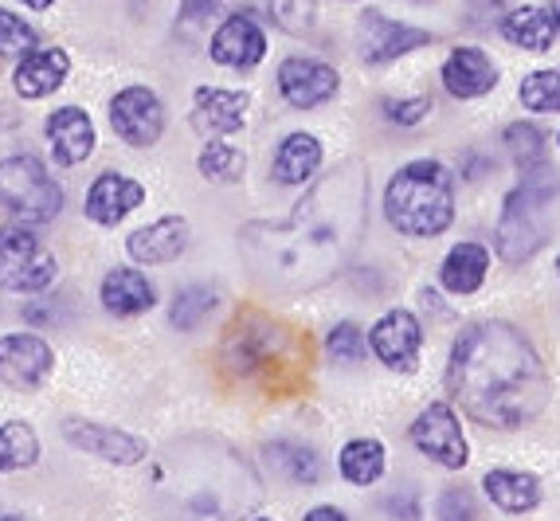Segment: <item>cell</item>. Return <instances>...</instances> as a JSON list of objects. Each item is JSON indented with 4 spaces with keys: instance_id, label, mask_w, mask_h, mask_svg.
Segmentation results:
<instances>
[{
    "instance_id": "obj_29",
    "label": "cell",
    "mask_w": 560,
    "mask_h": 521,
    "mask_svg": "<svg viewBox=\"0 0 560 521\" xmlns=\"http://www.w3.org/2000/svg\"><path fill=\"white\" fill-rule=\"evenodd\" d=\"M337 466H341V478L353 486H373L384 478V466H388V455H384L381 439H349L337 455Z\"/></svg>"
},
{
    "instance_id": "obj_17",
    "label": "cell",
    "mask_w": 560,
    "mask_h": 521,
    "mask_svg": "<svg viewBox=\"0 0 560 521\" xmlns=\"http://www.w3.org/2000/svg\"><path fill=\"white\" fill-rule=\"evenodd\" d=\"M247 91H224V86H197L192 94V130L200 134L205 141L224 138V134L243 130L247 121Z\"/></svg>"
},
{
    "instance_id": "obj_37",
    "label": "cell",
    "mask_w": 560,
    "mask_h": 521,
    "mask_svg": "<svg viewBox=\"0 0 560 521\" xmlns=\"http://www.w3.org/2000/svg\"><path fill=\"white\" fill-rule=\"evenodd\" d=\"M326 349L337 364H361L364 354H369V337H364V329L357 322H341V326L329 329Z\"/></svg>"
},
{
    "instance_id": "obj_27",
    "label": "cell",
    "mask_w": 560,
    "mask_h": 521,
    "mask_svg": "<svg viewBox=\"0 0 560 521\" xmlns=\"http://www.w3.org/2000/svg\"><path fill=\"white\" fill-rule=\"evenodd\" d=\"M486 270H490V252H486L482 243H455L440 267V282H443V290L463 298L482 287Z\"/></svg>"
},
{
    "instance_id": "obj_41",
    "label": "cell",
    "mask_w": 560,
    "mask_h": 521,
    "mask_svg": "<svg viewBox=\"0 0 560 521\" xmlns=\"http://www.w3.org/2000/svg\"><path fill=\"white\" fill-rule=\"evenodd\" d=\"M384 510L393 513V518H400V521H420V518H423L420 494H416V490H400V494H393V498L384 502Z\"/></svg>"
},
{
    "instance_id": "obj_12",
    "label": "cell",
    "mask_w": 560,
    "mask_h": 521,
    "mask_svg": "<svg viewBox=\"0 0 560 521\" xmlns=\"http://www.w3.org/2000/svg\"><path fill=\"white\" fill-rule=\"evenodd\" d=\"M56 372V349L36 334L0 337V384L16 392H36Z\"/></svg>"
},
{
    "instance_id": "obj_11",
    "label": "cell",
    "mask_w": 560,
    "mask_h": 521,
    "mask_svg": "<svg viewBox=\"0 0 560 521\" xmlns=\"http://www.w3.org/2000/svg\"><path fill=\"white\" fill-rule=\"evenodd\" d=\"M287 345L282 329L271 317L262 314H243L224 337V364L232 377H252L262 364H271L279 357V349Z\"/></svg>"
},
{
    "instance_id": "obj_40",
    "label": "cell",
    "mask_w": 560,
    "mask_h": 521,
    "mask_svg": "<svg viewBox=\"0 0 560 521\" xmlns=\"http://www.w3.org/2000/svg\"><path fill=\"white\" fill-rule=\"evenodd\" d=\"M220 9H224V0H180L177 20H180V28L197 32V28H205Z\"/></svg>"
},
{
    "instance_id": "obj_14",
    "label": "cell",
    "mask_w": 560,
    "mask_h": 521,
    "mask_svg": "<svg viewBox=\"0 0 560 521\" xmlns=\"http://www.w3.org/2000/svg\"><path fill=\"white\" fill-rule=\"evenodd\" d=\"M369 349L381 357V364L396 372H411L420 364L423 349V326L411 310H388L376 317V326L369 329Z\"/></svg>"
},
{
    "instance_id": "obj_43",
    "label": "cell",
    "mask_w": 560,
    "mask_h": 521,
    "mask_svg": "<svg viewBox=\"0 0 560 521\" xmlns=\"http://www.w3.org/2000/svg\"><path fill=\"white\" fill-rule=\"evenodd\" d=\"M20 4H24V9H32V12H47L56 0H20Z\"/></svg>"
},
{
    "instance_id": "obj_36",
    "label": "cell",
    "mask_w": 560,
    "mask_h": 521,
    "mask_svg": "<svg viewBox=\"0 0 560 521\" xmlns=\"http://www.w3.org/2000/svg\"><path fill=\"white\" fill-rule=\"evenodd\" d=\"M36 28L28 20H20L16 12L0 9V59H24L36 51Z\"/></svg>"
},
{
    "instance_id": "obj_31",
    "label": "cell",
    "mask_w": 560,
    "mask_h": 521,
    "mask_svg": "<svg viewBox=\"0 0 560 521\" xmlns=\"http://www.w3.org/2000/svg\"><path fill=\"white\" fill-rule=\"evenodd\" d=\"M197 169H200V177L205 181H215V185H235V181H243V173H247V158H243V149L224 146V141L215 138L200 149Z\"/></svg>"
},
{
    "instance_id": "obj_26",
    "label": "cell",
    "mask_w": 560,
    "mask_h": 521,
    "mask_svg": "<svg viewBox=\"0 0 560 521\" xmlns=\"http://www.w3.org/2000/svg\"><path fill=\"white\" fill-rule=\"evenodd\" d=\"M482 490L505 513H529L541 502V478L525 471H486Z\"/></svg>"
},
{
    "instance_id": "obj_30",
    "label": "cell",
    "mask_w": 560,
    "mask_h": 521,
    "mask_svg": "<svg viewBox=\"0 0 560 521\" xmlns=\"http://www.w3.org/2000/svg\"><path fill=\"white\" fill-rule=\"evenodd\" d=\"M39 459V439L32 431V424L24 419H9L0 424V475L9 471H28Z\"/></svg>"
},
{
    "instance_id": "obj_6",
    "label": "cell",
    "mask_w": 560,
    "mask_h": 521,
    "mask_svg": "<svg viewBox=\"0 0 560 521\" xmlns=\"http://www.w3.org/2000/svg\"><path fill=\"white\" fill-rule=\"evenodd\" d=\"M0 208L20 223H51L63 212V188L32 153L0 161Z\"/></svg>"
},
{
    "instance_id": "obj_47",
    "label": "cell",
    "mask_w": 560,
    "mask_h": 521,
    "mask_svg": "<svg viewBox=\"0 0 560 521\" xmlns=\"http://www.w3.org/2000/svg\"><path fill=\"white\" fill-rule=\"evenodd\" d=\"M255 521H271V518H255Z\"/></svg>"
},
{
    "instance_id": "obj_32",
    "label": "cell",
    "mask_w": 560,
    "mask_h": 521,
    "mask_svg": "<svg viewBox=\"0 0 560 521\" xmlns=\"http://www.w3.org/2000/svg\"><path fill=\"white\" fill-rule=\"evenodd\" d=\"M220 294L212 287H185L173 298V310H168V322L180 329V334H192V329L205 326V317L215 310Z\"/></svg>"
},
{
    "instance_id": "obj_42",
    "label": "cell",
    "mask_w": 560,
    "mask_h": 521,
    "mask_svg": "<svg viewBox=\"0 0 560 521\" xmlns=\"http://www.w3.org/2000/svg\"><path fill=\"white\" fill-rule=\"evenodd\" d=\"M302 521H349L337 506H314V510L302 513Z\"/></svg>"
},
{
    "instance_id": "obj_23",
    "label": "cell",
    "mask_w": 560,
    "mask_h": 521,
    "mask_svg": "<svg viewBox=\"0 0 560 521\" xmlns=\"http://www.w3.org/2000/svg\"><path fill=\"white\" fill-rule=\"evenodd\" d=\"M98 298H103L106 314H114V317H138V314H145V310L158 306V290H153V282L133 267L106 270L103 287H98Z\"/></svg>"
},
{
    "instance_id": "obj_44",
    "label": "cell",
    "mask_w": 560,
    "mask_h": 521,
    "mask_svg": "<svg viewBox=\"0 0 560 521\" xmlns=\"http://www.w3.org/2000/svg\"><path fill=\"white\" fill-rule=\"evenodd\" d=\"M549 12H552V20H557V28H560V0H549Z\"/></svg>"
},
{
    "instance_id": "obj_13",
    "label": "cell",
    "mask_w": 560,
    "mask_h": 521,
    "mask_svg": "<svg viewBox=\"0 0 560 521\" xmlns=\"http://www.w3.org/2000/svg\"><path fill=\"white\" fill-rule=\"evenodd\" d=\"M337 91H341V74L322 59L290 56L279 63V94L294 111H318V106L334 103Z\"/></svg>"
},
{
    "instance_id": "obj_10",
    "label": "cell",
    "mask_w": 560,
    "mask_h": 521,
    "mask_svg": "<svg viewBox=\"0 0 560 521\" xmlns=\"http://www.w3.org/2000/svg\"><path fill=\"white\" fill-rule=\"evenodd\" d=\"M110 126L126 146L150 149L165 134V103L158 99V91L150 86H121L110 99Z\"/></svg>"
},
{
    "instance_id": "obj_15",
    "label": "cell",
    "mask_w": 560,
    "mask_h": 521,
    "mask_svg": "<svg viewBox=\"0 0 560 521\" xmlns=\"http://www.w3.org/2000/svg\"><path fill=\"white\" fill-rule=\"evenodd\" d=\"M63 439L75 447V451H83V455L103 459V463H114V466H133L150 451V447L141 443L138 436H130V431L110 428V424H91V419H67Z\"/></svg>"
},
{
    "instance_id": "obj_7",
    "label": "cell",
    "mask_w": 560,
    "mask_h": 521,
    "mask_svg": "<svg viewBox=\"0 0 560 521\" xmlns=\"http://www.w3.org/2000/svg\"><path fill=\"white\" fill-rule=\"evenodd\" d=\"M59 263L28 223H4L0 228V290L9 294H39L56 282Z\"/></svg>"
},
{
    "instance_id": "obj_1",
    "label": "cell",
    "mask_w": 560,
    "mask_h": 521,
    "mask_svg": "<svg viewBox=\"0 0 560 521\" xmlns=\"http://www.w3.org/2000/svg\"><path fill=\"white\" fill-rule=\"evenodd\" d=\"M369 223V177L357 161L318 177L287 220H255L240 232L243 259L275 290H314L346 267Z\"/></svg>"
},
{
    "instance_id": "obj_46",
    "label": "cell",
    "mask_w": 560,
    "mask_h": 521,
    "mask_svg": "<svg viewBox=\"0 0 560 521\" xmlns=\"http://www.w3.org/2000/svg\"><path fill=\"white\" fill-rule=\"evenodd\" d=\"M475 4H498V0H475Z\"/></svg>"
},
{
    "instance_id": "obj_4",
    "label": "cell",
    "mask_w": 560,
    "mask_h": 521,
    "mask_svg": "<svg viewBox=\"0 0 560 521\" xmlns=\"http://www.w3.org/2000/svg\"><path fill=\"white\" fill-rule=\"evenodd\" d=\"M384 216L400 235L431 240L455 220V177L443 161H408L384 188Z\"/></svg>"
},
{
    "instance_id": "obj_49",
    "label": "cell",
    "mask_w": 560,
    "mask_h": 521,
    "mask_svg": "<svg viewBox=\"0 0 560 521\" xmlns=\"http://www.w3.org/2000/svg\"><path fill=\"white\" fill-rule=\"evenodd\" d=\"M557 141H560V138H557Z\"/></svg>"
},
{
    "instance_id": "obj_38",
    "label": "cell",
    "mask_w": 560,
    "mask_h": 521,
    "mask_svg": "<svg viewBox=\"0 0 560 521\" xmlns=\"http://www.w3.org/2000/svg\"><path fill=\"white\" fill-rule=\"evenodd\" d=\"M381 111L393 126H416V121H423L431 114V94H416V99H384Z\"/></svg>"
},
{
    "instance_id": "obj_22",
    "label": "cell",
    "mask_w": 560,
    "mask_h": 521,
    "mask_svg": "<svg viewBox=\"0 0 560 521\" xmlns=\"http://www.w3.org/2000/svg\"><path fill=\"white\" fill-rule=\"evenodd\" d=\"M67 74H71V56H67L63 47H36V51H28L16 63L12 86H16L20 99L36 103V99L56 94L67 83Z\"/></svg>"
},
{
    "instance_id": "obj_21",
    "label": "cell",
    "mask_w": 560,
    "mask_h": 521,
    "mask_svg": "<svg viewBox=\"0 0 560 521\" xmlns=\"http://www.w3.org/2000/svg\"><path fill=\"white\" fill-rule=\"evenodd\" d=\"M440 79H443V86H447L451 99H463V103H467V99H482V94L494 91L498 86V63L486 56L482 47L463 44L447 56Z\"/></svg>"
},
{
    "instance_id": "obj_16",
    "label": "cell",
    "mask_w": 560,
    "mask_h": 521,
    "mask_svg": "<svg viewBox=\"0 0 560 521\" xmlns=\"http://www.w3.org/2000/svg\"><path fill=\"white\" fill-rule=\"evenodd\" d=\"M208 56L228 71H252L267 59V32L259 28V20L252 12H232V16L215 28Z\"/></svg>"
},
{
    "instance_id": "obj_39",
    "label": "cell",
    "mask_w": 560,
    "mask_h": 521,
    "mask_svg": "<svg viewBox=\"0 0 560 521\" xmlns=\"http://www.w3.org/2000/svg\"><path fill=\"white\" fill-rule=\"evenodd\" d=\"M435 513H440V521H478L475 498H470V490H463V486H447V490L440 494Z\"/></svg>"
},
{
    "instance_id": "obj_28",
    "label": "cell",
    "mask_w": 560,
    "mask_h": 521,
    "mask_svg": "<svg viewBox=\"0 0 560 521\" xmlns=\"http://www.w3.org/2000/svg\"><path fill=\"white\" fill-rule=\"evenodd\" d=\"M267 463L279 478L294 486H318L322 483V459L314 447L294 443V439H279L267 447Z\"/></svg>"
},
{
    "instance_id": "obj_35",
    "label": "cell",
    "mask_w": 560,
    "mask_h": 521,
    "mask_svg": "<svg viewBox=\"0 0 560 521\" xmlns=\"http://www.w3.org/2000/svg\"><path fill=\"white\" fill-rule=\"evenodd\" d=\"M267 16L287 36H310L318 20V0H267Z\"/></svg>"
},
{
    "instance_id": "obj_25",
    "label": "cell",
    "mask_w": 560,
    "mask_h": 521,
    "mask_svg": "<svg viewBox=\"0 0 560 521\" xmlns=\"http://www.w3.org/2000/svg\"><path fill=\"white\" fill-rule=\"evenodd\" d=\"M498 32H502L505 44L522 47V51H533V56H541V51H549L552 44H557V20H552L549 9H514L510 16L498 24Z\"/></svg>"
},
{
    "instance_id": "obj_33",
    "label": "cell",
    "mask_w": 560,
    "mask_h": 521,
    "mask_svg": "<svg viewBox=\"0 0 560 521\" xmlns=\"http://www.w3.org/2000/svg\"><path fill=\"white\" fill-rule=\"evenodd\" d=\"M517 99L529 114H560V67L525 74Z\"/></svg>"
},
{
    "instance_id": "obj_18",
    "label": "cell",
    "mask_w": 560,
    "mask_h": 521,
    "mask_svg": "<svg viewBox=\"0 0 560 521\" xmlns=\"http://www.w3.org/2000/svg\"><path fill=\"white\" fill-rule=\"evenodd\" d=\"M44 134H47V146H51V158H56V165H63V169L83 165V161L94 153V146H98V138H94V121L83 106H56V111L47 114Z\"/></svg>"
},
{
    "instance_id": "obj_34",
    "label": "cell",
    "mask_w": 560,
    "mask_h": 521,
    "mask_svg": "<svg viewBox=\"0 0 560 521\" xmlns=\"http://www.w3.org/2000/svg\"><path fill=\"white\" fill-rule=\"evenodd\" d=\"M505 149L510 158L517 161L522 173H533V169H545V134L533 126V121H514L505 126Z\"/></svg>"
},
{
    "instance_id": "obj_9",
    "label": "cell",
    "mask_w": 560,
    "mask_h": 521,
    "mask_svg": "<svg viewBox=\"0 0 560 521\" xmlns=\"http://www.w3.org/2000/svg\"><path fill=\"white\" fill-rule=\"evenodd\" d=\"M435 44V32L411 28V24H400V20H388L384 12L369 9L357 16V51L369 67H384L400 56H411L420 47Z\"/></svg>"
},
{
    "instance_id": "obj_24",
    "label": "cell",
    "mask_w": 560,
    "mask_h": 521,
    "mask_svg": "<svg viewBox=\"0 0 560 521\" xmlns=\"http://www.w3.org/2000/svg\"><path fill=\"white\" fill-rule=\"evenodd\" d=\"M322 158H326V153H322V141L314 138V134H306V130L287 134L271 161V177L279 181V185H310V181L318 177Z\"/></svg>"
},
{
    "instance_id": "obj_8",
    "label": "cell",
    "mask_w": 560,
    "mask_h": 521,
    "mask_svg": "<svg viewBox=\"0 0 560 521\" xmlns=\"http://www.w3.org/2000/svg\"><path fill=\"white\" fill-rule=\"evenodd\" d=\"M408 436L420 455L435 459V463L447 466V471H463V466L470 463V443H467V436H463V424H458L451 404H443V401L428 404L420 416L411 419Z\"/></svg>"
},
{
    "instance_id": "obj_20",
    "label": "cell",
    "mask_w": 560,
    "mask_h": 521,
    "mask_svg": "<svg viewBox=\"0 0 560 521\" xmlns=\"http://www.w3.org/2000/svg\"><path fill=\"white\" fill-rule=\"evenodd\" d=\"M141 200H145V188L133 177H126V173H103V177H94V185L86 188L83 212L98 228H118L133 208H141Z\"/></svg>"
},
{
    "instance_id": "obj_48",
    "label": "cell",
    "mask_w": 560,
    "mask_h": 521,
    "mask_svg": "<svg viewBox=\"0 0 560 521\" xmlns=\"http://www.w3.org/2000/svg\"><path fill=\"white\" fill-rule=\"evenodd\" d=\"M557 275H560V259H557Z\"/></svg>"
},
{
    "instance_id": "obj_5",
    "label": "cell",
    "mask_w": 560,
    "mask_h": 521,
    "mask_svg": "<svg viewBox=\"0 0 560 521\" xmlns=\"http://www.w3.org/2000/svg\"><path fill=\"white\" fill-rule=\"evenodd\" d=\"M549 169H533L525 181L505 196L502 216H498L494 247L505 263H525L541 252L549 240V205L557 193V181H549Z\"/></svg>"
},
{
    "instance_id": "obj_2",
    "label": "cell",
    "mask_w": 560,
    "mask_h": 521,
    "mask_svg": "<svg viewBox=\"0 0 560 521\" xmlns=\"http://www.w3.org/2000/svg\"><path fill=\"white\" fill-rule=\"evenodd\" d=\"M447 392L482 428L514 431L549 404V372L533 341L510 322H475L455 337Z\"/></svg>"
},
{
    "instance_id": "obj_3",
    "label": "cell",
    "mask_w": 560,
    "mask_h": 521,
    "mask_svg": "<svg viewBox=\"0 0 560 521\" xmlns=\"http://www.w3.org/2000/svg\"><path fill=\"white\" fill-rule=\"evenodd\" d=\"M168 510L180 521H235L259 502V478L232 447L215 439H188L158 466Z\"/></svg>"
},
{
    "instance_id": "obj_19",
    "label": "cell",
    "mask_w": 560,
    "mask_h": 521,
    "mask_svg": "<svg viewBox=\"0 0 560 521\" xmlns=\"http://www.w3.org/2000/svg\"><path fill=\"white\" fill-rule=\"evenodd\" d=\"M188 247V220L185 216H161V220L145 223L126 240V252L138 267H165L177 263Z\"/></svg>"
},
{
    "instance_id": "obj_45",
    "label": "cell",
    "mask_w": 560,
    "mask_h": 521,
    "mask_svg": "<svg viewBox=\"0 0 560 521\" xmlns=\"http://www.w3.org/2000/svg\"><path fill=\"white\" fill-rule=\"evenodd\" d=\"M0 521H28V518H20V513H9V518H0Z\"/></svg>"
}]
</instances>
